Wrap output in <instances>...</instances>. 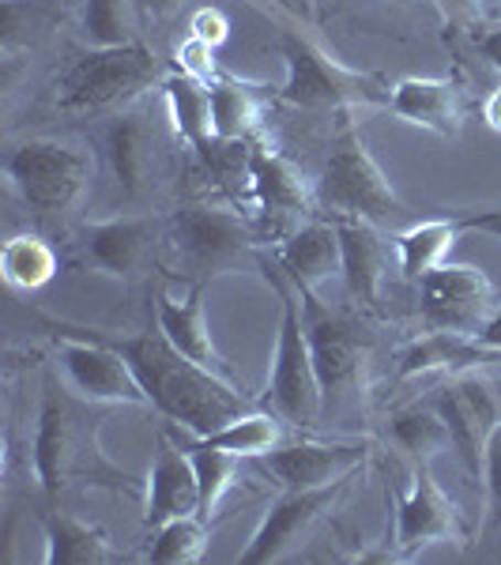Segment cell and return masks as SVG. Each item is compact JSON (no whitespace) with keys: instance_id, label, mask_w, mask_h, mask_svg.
Returning <instances> with one entry per match:
<instances>
[{"instance_id":"cell-23","label":"cell","mask_w":501,"mask_h":565,"mask_svg":"<svg viewBox=\"0 0 501 565\" xmlns=\"http://www.w3.org/2000/svg\"><path fill=\"white\" fill-rule=\"evenodd\" d=\"M276 264L298 290H317L340 271V234L335 223H302L276 245Z\"/></svg>"},{"instance_id":"cell-29","label":"cell","mask_w":501,"mask_h":565,"mask_svg":"<svg viewBox=\"0 0 501 565\" xmlns=\"http://www.w3.org/2000/svg\"><path fill=\"white\" fill-rule=\"evenodd\" d=\"M0 271H4L8 287L15 290H39L57 276V253L39 234H15L4 242L0 253Z\"/></svg>"},{"instance_id":"cell-5","label":"cell","mask_w":501,"mask_h":565,"mask_svg":"<svg viewBox=\"0 0 501 565\" xmlns=\"http://www.w3.org/2000/svg\"><path fill=\"white\" fill-rule=\"evenodd\" d=\"M279 53H284L287 79L279 87V103L298 109H359V106H388L393 87L373 72H359L306 34L284 26L279 31Z\"/></svg>"},{"instance_id":"cell-40","label":"cell","mask_w":501,"mask_h":565,"mask_svg":"<svg viewBox=\"0 0 501 565\" xmlns=\"http://www.w3.org/2000/svg\"><path fill=\"white\" fill-rule=\"evenodd\" d=\"M476 340L479 343H487V348H494L501 351V309H494V313L487 317L479 328H476Z\"/></svg>"},{"instance_id":"cell-7","label":"cell","mask_w":501,"mask_h":565,"mask_svg":"<svg viewBox=\"0 0 501 565\" xmlns=\"http://www.w3.org/2000/svg\"><path fill=\"white\" fill-rule=\"evenodd\" d=\"M162 72V61L148 45H109V50H90L79 57L57 84L61 109H103L129 103L143 87H151Z\"/></svg>"},{"instance_id":"cell-30","label":"cell","mask_w":501,"mask_h":565,"mask_svg":"<svg viewBox=\"0 0 501 565\" xmlns=\"http://www.w3.org/2000/svg\"><path fill=\"white\" fill-rule=\"evenodd\" d=\"M212 125L215 140H238L257 125L260 117V95L257 87L242 84L234 76H215L212 84Z\"/></svg>"},{"instance_id":"cell-2","label":"cell","mask_w":501,"mask_h":565,"mask_svg":"<svg viewBox=\"0 0 501 565\" xmlns=\"http://www.w3.org/2000/svg\"><path fill=\"white\" fill-rule=\"evenodd\" d=\"M87 399L76 392H61L57 385H45L39 426H34L31 463L45 498H61V490L72 482L87 487H129L132 476L121 471L103 452V418L84 412Z\"/></svg>"},{"instance_id":"cell-31","label":"cell","mask_w":501,"mask_h":565,"mask_svg":"<svg viewBox=\"0 0 501 565\" xmlns=\"http://www.w3.org/2000/svg\"><path fill=\"white\" fill-rule=\"evenodd\" d=\"M196 441L212 445V449H223V452H234V457H264V452L279 445V418L260 407V412H245L234 418V423L218 426L215 434L196 437Z\"/></svg>"},{"instance_id":"cell-12","label":"cell","mask_w":501,"mask_h":565,"mask_svg":"<svg viewBox=\"0 0 501 565\" xmlns=\"http://www.w3.org/2000/svg\"><path fill=\"white\" fill-rule=\"evenodd\" d=\"M354 476H359V471L324 482V487L284 490V498H279L276 505L264 513V521L257 524L253 540L242 546V554L234 562H238V565H271V562L290 558V551H295V546L302 543L309 532H313V524L321 521L335 501L348 494Z\"/></svg>"},{"instance_id":"cell-15","label":"cell","mask_w":501,"mask_h":565,"mask_svg":"<svg viewBox=\"0 0 501 565\" xmlns=\"http://www.w3.org/2000/svg\"><path fill=\"white\" fill-rule=\"evenodd\" d=\"M260 468L284 490H309L324 487L332 479H343L362 468L366 460V445L362 441H290L268 449Z\"/></svg>"},{"instance_id":"cell-26","label":"cell","mask_w":501,"mask_h":565,"mask_svg":"<svg viewBox=\"0 0 501 565\" xmlns=\"http://www.w3.org/2000/svg\"><path fill=\"white\" fill-rule=\"evenodd\" d=\"M388 437L399 452H407L418 463H430L434 457L452 449V434L445 426L441 412L426 399V404H412L399 407V412L388 415Z\"/></svg>"},{"instance_id":"cell-33","label":"cell","mask_w":501,"mask_h":565,"mask_svg":"<svg viewBox=\"0 0 501 565\" xmlns=\"http://www.w3.org/2000/svg\"><path fill=\"white\" fill-rule=\"evenodd\" d=\"M207 551V516L189 513L178 521L154 527V540L148 546V562L154 565H193Z\"/></svg>"},{"instance_id":"cell-38","label":"cell","mask_w":501,"mask_h":565,"mask_svg":"<svg viewBox=\"0 0 501 565\" xmlns=\"http://www.w3.org/2000/svg\"><path fill=\"white\" fill-rule=\"evenodd\" d=\"M457 223H460V231H482L501 242V207H482V212L457 215Z\"/></svg>"},{"instance_id":"cell-8","label":"cell","mask_w":501,"mask_h":565,"mask_svg":"<svg viewBox=\"0 0 501 565\" xmlns=\"http://www.w3.org/2000/svg\"><path fill=\"white\" fill-rule=\"evenodd\" d=\"M4 174L34 215H65L87 185V154L57 140H26L8 154Z\"/></svg>"},{"instance_id":"cell-34","label":"cell","mask_w":501,"mask_h":565,"mask_svg":"<svg viewBox=\"0 0 501 565\" xmlns=\"http://www.w3.org/2000/svg\"><path fill=\"white\" fill-rule=\"evenodd\" d=\"M132 0H84L79 8V39L90 50H109V45H129L132 39Z\"/></svg>"},{"instance_id":"cell-11","label":"cell","mask_w":501,"mask_h":565,"mask_svg":"<svg viewBox=\"0 0 501 565\" xmlns=\"http://www.w3.org/2000/svg\"><path fill=\"white\" fill-rule=\"evenodd\" d=\"M50 332L57 340V370L68 392L87 404H148V392L136 381L132 366L109 343L68 328H50Z\"/></svg>"},{"instance_id":"cell-9","label":"cell","mask_w":501,"mask_h":565,"mask_svg":"<svg viewBox=\"0 0 501 565\" xmlns=\"http://www.w3.org/2000/svg\"><path fill=\"white\" fill-rule=\"evenodd\" d=\"M253 238L242 215L226 207L189 204L174 215V257L189 279L204 282L223 271H234L249 257Z\"/></svg>"},{"instance_id":"cell-20","label":"cell","mask_w":501,"mask_h":565,"mask_svg":"<svg viewBox=\"0 0 501 565\" xmlns=\"http://www.w3.org/2000/svg\"><path fill=\"white\" fill-rule=\"evenodd\" d=\"M388 109L399 121H412L418 129L437 136H460L463 125V90L457 79H399L388 95Z\"/></svg>"},{"instance_id":"cell-13","label":"cell","mask_w":501,"mask_h":565,"mask_svg":"<svg viewBox=\"0 0 501 565\" xmlns=\"http://www.w3.org/2000/svg\"><path fill=\"white\" fill-rule=\"evenodd\" d=\"M463 540H468V532H463L457 501L437 487V479L430 476V463H415L412 487L396 498L393 558L412 562L426 546L463 543Z\"/></svg>"},{"instance_id":"cell-32","label":"cell","mask_w":501,"mask_h":565,"mask_svg":"<svg viewBox=\"0 0 501 565\" xmlns=\"http://www.w3.org/2000/svg\"><path fill=\"white\" fill-rule=\"evenodd\" d=\"M178 445L189 452V457H193L196 482H200V516H207V521H212L218 501H223V494L234 487V479H238L242 457L223 452V449H212V445H200L196 437H178Z\"/></svg>"},{"instance_id":"cell-21","label":"cell","mask_w":501,"mask_h":565,"mask_svg":"<svg viewBox=\"0 0 501 565\" xmlns=\"http://www.w3.org/2000/svg\"><path fill=\"white\" fill-rule=\"evenodd\" d=\"M335 234H340V276L348 290L362 306L377 309L381 302V279H385L388 245L381 242L377 223L366 218H335Z\"/></svg>"},{"instance_id":"cell-19","label":"cell","mask_w":501,"mask_h":565,"mask_svg":"<svg viewBox=\"0 0 501 565\" xmlns=\"http://www.w3.org/2000/svg\"><path fill=\"white\" fill-rule=\"evenodd\" d=\"M148 245H151V218H143V215L87 223L84 234H79L84 260L95 271L114 276V279H129L143 264V257H148Z\"/></svg>"},{"instance_id":"cell-43","label":"cell","mask_w":501,"mask_h":565,"mask_svg":"<svg viewBox=\"0 0 501 565\" xmlns=\"http://www.w3.org/2000/svg\"><path fill=\"white\" fill-rule=\"evenodd\" d=\"M482 121H487L494 132H501V87L490 90V98L482 103Z\"/></svg>"},{"instance_id":"cell-17","label":"cell","mask_w":501,"mask_h":565,"mask_svg":"<svg viewBox=\"0 0 501 565\" xmlns=\"http://www.w3.org/2000/svg\"><path fill=\"white\" fill-rule=\"evenodd\" d=\"M200 513V482L193 457L178 445L174 434L159 437V452L148 471V501H143V521L151 527L178 521V516Z\"/></svg>"},{"instance_id":"cell-16","label":"cell","mask_w":501,"mask_h":565,"mask_svg":"<svg viewBox=\"0 0 501 565\" xmlns=\"http://www.w3.org/2000/svg\"><path fill=\"white\" fill-rule=\"evenodd\" d=\"M154 324L167 332V340L174 343V348L185 354V359H193L196 366L218 373L223 381H234V385H242L238 377H234L231 362L218 354L215 340H212V328H207V309H204V282H193V290H189L185 298H174V295H154Z\"/></svg>"},{"instance_id":"cell-22","label":"cell","mask_w":501,"mask_h":565,"mask_svg":"<svg viewBox=\"0 0 501 565\" xmlns=\"http://www.w3.org/2000/svg\"><path fill=\"white\" fill-rule=\"evenodd\" d=\"M245 167H249L253 200L268 218H298L309 212V189L302 174L276 148H268L264 140H253Z\"/></svg>"},{"instance_id":"cell-6","label":"cell","mask_w":501,"mask_h":565,"mask_svg":"<svg viewBox=\"0 0 501 565\" xmlns=\"http://www.w3.org/2000/svg\"><path fill=\"white\" fill-rule=\"evenodd\" d=\"M306 313V335L313 351V370L321 381V415H340L343 407H362V381H366V343L348 317L328 309L317 290H298Z\"/></svg>"},{"instance_id":"cell-41","label":"cell","mask_w":501,"mask_h":565,"mask_svg":"<svg viewBox=\"0 0 501 565\" xmlns=\"http://www.w3.org/2000/svg\"><path fill=\"white\" fill-rule=\"evenodd\" d=\"M479 53H482V57H487L490 61V65H494L498 72H501V26H498V31H487V34H479Z\"/></svg>"},{"instance_id":"cell-27","label":"cell","mask_w":501,"mask_h":565,"mask_svg":"<svg viewBox=\"0 0 501 565\" xmlns=\"http://www.w3.org/2000/svg\"><path fill=\"white\" fill-rule=\"evenodd\" d=\"M457 238H460L457 218H426V223H415V226H407V231H399L393 238L399 271H404L407 279L426 276L437 264H445Z\"/></svg>"},{"instance_id":"cell-37","label":"cell","mask_w":501,"mask_h":565,"mask_svg":"<svg viewBox=\"0 0 501 565\" xmlns=\"http://www.w3.org/2000/svg\"><path fill=\"white\" fill-rule=\"evenodd\" d=\"M226 31H231V23H226L223 12H215V8H200V12L193 15V34H196V39L218 45L226 39Z\"/></svg>"},{"instance_id":"cell-35","label":"cell","mask_w":501,"mask_h":565,"mask_svg":"<svg viewBox=\"0 0 501 565\" xmlns=\"http://www.w3.org/2000/svg\"><path fill=\"white\" fill-rule=\"evenodd\" d=\"M178 68L207 84V79L215 76V45L196 39V34H189V39L181 42V50H178Z\"/></svg>"},{"instance_id":"cell-14","label":"cell","mask_w":501,"mask_h":565,"mask_svg":"<svg viewBox=\"0 0 501 565\" xmlns=\"http://www.w3.org/2000/svg\"><path fill=\"white\" fill-rule=\"evenodd\" d=\"M418 313L426 328L476 335V328L494 313V287L471 264H437L418 276Z\"/></svg>"},{"instance_id":"cell-36","label":"cell","mask_w":501,"mask_h":565,"mask_svg":"<svg viewBox=\"0 0 501 565\" xmlns=\"http://www.w3.org/2000/svg\"><path fill=\"white\" fill-rule=\"evenodd\" d=\"M482 490H487V509L501 524V426L487 445V463H482Z\"/></svg>"},{"instance_id":"cell-10","label":"cell","mask_w":501,"mask_h":565,"mask_svg":"<svg viewBox=\"0 0 501 565\" xmlns=\"http://www.w3.org/2000/svg\"><path fill=\"white\" fill-rule=\"evenodd\" d=\"M430 404L441 412L445 426L452 434V452L460 457L463 471L482 487V463L487 445L501 426V392L482 370L457 373L449 385H441L430 396Z\"/></svg>"},{"instance_id":"cell-25","label":"cell","mask_w":501,"mask_h":565,"mask_svg":"<svg viewBox=\"0 0 501 565\" xmlns=\"http://www.w3.org/2000/svg\"><path fill=\"white\" fill-rule=\"evenodd\" d=\"M42 532H45V558H42L45 565H106L121 558L103 527L79 521V516L42 513Z\"/></svg>"},{"instance_id":"cell-39","label":"cell","mask_w":501,"mask_h":565,"mask_svg":"<svg viewBox=\"0 0 501 565\" xmlns=\"http://www.w3.org/2000/svg\"><path fill=\"white\" fill-rule=\"evenodd\" d=\"M437 8H441V15L449 23H463V20H471V15H476L479 0H437Z\"/></svg>"},{"instance_id":"cell-4","label":"cell","mask_w":501,"mask_h":565,"mask_svg":"<svg viewBox=\"0 0 501 565\" xmlns=\"http://www.w3.org/2000/svg\"><path fill=\"white\" fill-rule=\"evenodd\" d=\"M317 200L328 212H335V218L393 223L404 215V200L396 196L393 181L370 154L359 125L351 121V109H335V132L317 178Z\"/></svg>"},{"instance_id":"cell-28","label":"cell","mask_w":501,"mask_h":565,"mask_svg":"<svg viewBox=\"0 0 501 565\" xmlns=\"http://www.w3.org/2000/svg\"><path fill=\"white\" fill-rule=\"evenodd\" d=\"M151 140L148 129L136 114H121L109 121L106 129V154H109V167H114V178L125 193H140L143 181H148V167H151Z\"/></svg>"},{"instance_id":"cell-3","label":"cell","mask_w":501,"mask_h":565,"mask_svg":"<svg viewBox=\"0 0 501 565\" xmlns=\"http://www.w3.org/2000/svg\"><path fill=\"white\" fill-rule=\"evenodd\" d=\"M257 264L279 298V335H276V354H271V373H268V385H264L260 407L276 415L279 423L295 426V430H309L324 415H321V381H317L313 351H309V335H306L302 295L284 276L276 257L268 260L260 253Z\"/></svg>"},{"instance_id":"cell-42","label":"cell","mask_w":501,"mask_h":565,"mask_svg":"<svg viewBox=\"0 0 501 565\" xmlns=\"http://www.w3.org/2000/svg\"><path fill=\"white\" fill-rule=\"evenodd\" d=\"M136 8H140L143 15H151V20H162V15H170L181 0H132Z\"/></svg>"},{"instance_id":"cell-1","label":"cell","mask_w":501,"mask_h":565,"mask_svg":"<svg viewBox=\"0 0 501 565\" xmlns=\"http://www.w3.org/2000/svg\"><path fill=\"white\" fill-rule=\"evenodd\" d=\"M50 328H68V332L90 335V340L109 343L125 362L132 366L136 381L148 392V407H154L162 418H170L193 437L215 434L218 426L234 423L238 415L249 412V396L242 385L223 381L218 373L196 366L193 359H185L174 343L167 340L159 324L154 332H114V328H87L72 321H53L45 317Z\"/></svg>"},{"instance_id":"cell-24","label":"cell","mask_w":501,"mask_h":565,"mask_svg":"<svg viewBox=\"0 0 501 565\" xmlns=\"http://www.w3.org/2000/svg\"><path fill=\"white\" fill-rule=\"evenodd\" d=\"M162 95H167L170 121H174L181 140H185L200 159H212V143H215L212 87H207L204 79H196L178 68L174 76L162 79Z\"/></svg>"},{"instance_id":"cell-18","label":"cell","mask_w":501,"mask_h":565,"mask_svg":"<svg viewBox=\"0 0 501 565\" xmlns=\"http://www.w3.org/2000/svg\"><path fill=\"white\" fill-rule=\"evenodd\" d=\"M501 362V351L479 343L468 332H445V328H430L426 335H418L412 348H404L396 366V381H412L423 373H471L482 366Z\"/></svg>"}]
</instances>
